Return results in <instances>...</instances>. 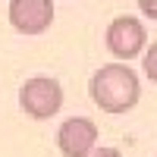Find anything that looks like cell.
<instances>
[{
    "label": "cell",
    "mask_w": 157,
    "mask_h": 157,
    "mask_svg": "<svg viewBox=\"0 0 157 157\" xmlns=\"http://www.w3.org/2000/svg\"><path fill=\"white\" fill-rule=\"evenodd\" d=\"M88 94H91L98 110L110 113V116L129 113L138 104V98H141L138 72L129 66V63H107V66H101L91 75Z\"/></svg>",
    "instance_id": "6da1fadb"
},
{
    "label": "cell",
    "mask_w": 157,
    "mask_h": 157,
    "mask_svg": "<svg viewBox=\"0 0 157 157\" xmlns=\"http://www.w3.org/2000/svg\"><path fill=\"white\" fill-rule=\"evenodd\" d=\"M63 107V85L54 75H32L19 88V110L29 120H50Z\"/></svg>",
    "instance_id": "7a4b0ae2"
},
{
    "label": "cell",
    "mask_w": 157,
    "mask_h": 157,
    "mask_svg": "<svg viewBox=\"0 0 157 157\" xmlns=\"http://www.w3.org/2000/svg\"><path fill=\"white\" fill-rule=\"evenodd\" d=\"M104 44L116 57V63H129V60H135L148 50V32L135 16H116L107 25Z\"/></svg>",
    "instance_id": "3957f363"
},
{
    "label": "cell",
    "mask_w": 157,
    "mask_h": 157,
    "mask_svg": "<svg viewBox=\"0 0 157 157\" xmlns=\"http://www.w3.org/2000/svg\"><path fill=\"white\" fill-rule=\"evenodd\" d=\"M57 148L63 157H88L98 148V123L88 116H69L57 129Z\"/></svg>",
    "instance_id": "277c9868"
},
{
    "label": "cell",
    "mask_w": 157,
    "mask_h": 157,
    "mask_svg": "<svg viewBox=\"0 0 157 157\" xmlns=\"http://www.w3.org/2000/svg\"><path fill=\"white\" fill-rule=\"evenodd\" d=\"M6 16L19 35H44L54 22V0H10Z\"/></svg>",
    "instance_id": "5b68a950"
},
{
    "label": "cell",
    "mask_w": 157,
    "mask_h": 157,
    "mask_svg": "<svg viewBox=\"0 0 157 157\" xmlns=\"http://www.w3.org/2000/svg\"><path fill=\"white\" fill-rule=\"evenodd\" d=\"M141 66H145V75L157 85V41H151V47L141 54Z\"/></svg>",
    "instance_id": "8992f818"
},
{
    "label": "cell",
    "mask_w": 157,
    "mask_h": 157,
    "mask_svg": "<svg viewBox=\"0 0 157 157\" xmlns=\"http://www.w3.org/2000/svg\"><path fill=\"white\" fill-rule=\"evenodd\" d=\"M138 10L145 13L148 19H157V0H138Z\"/></svg>",
    "instance_id": "52a82bcc"
},
{
    "label": "cell",
    "mask_w": 157,
    "mask_h": 157,
    "mask_svg": "<svg viewBox=\"0 0 157 157\" xmlns=\"http://www.w3.org/2000/svg\"><path fill=\"white\" fill-rule=\"evenodd\" d=\"M88 157H123V151L120 148H94Z\"/></svg>",
    "instance_id": "ba28073f"
}]
</instances>
